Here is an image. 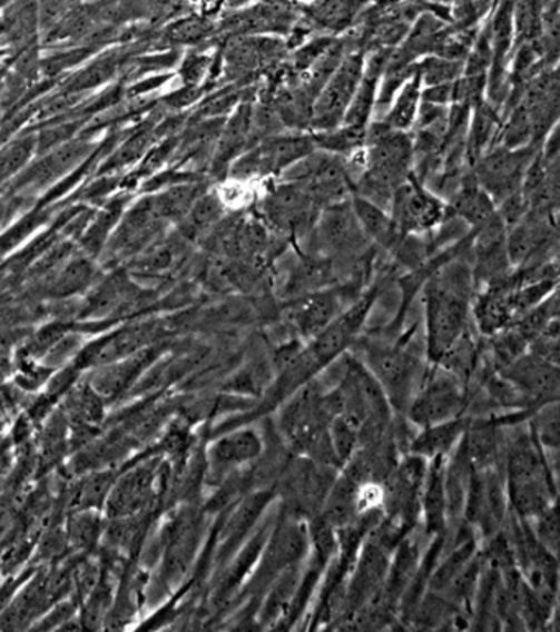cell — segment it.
Listing matches in <instances>:
<instances>
[{
    "label": "cell",
    "instance_id": "1",
    "mask_svg": "<svg viewBox=\"0 0 560 632\" xmlns=\"http://www.w3.org/2000/svg\"><path fill=\"white\" fill-rule=\"evenodd\" d=\"M472 271L462 264H449L429 279L424 289L429 361L439 365L455 344L469 334Z\"/></svg>",
    "mask_w": 560,
    "mask_h": 632
},
{
    "label": "cell",
    "instance_id": "2",
    "mask_svg": "<svg viewBox=\"0 0 560 632\" xmlns=\"http://www.w3.org/2000/svg\"><path fill=\"white\" fill-rule=\"evenodd\" d=\"M269 186L261 199L255 200L254 214L278 237L303 240L313 230L320 216L313 195L304 182L293 179H268Z\"/></svg>",
    "mask_w": 560,
    "mask_h": 632
},
{
    "label": "cell",
    "instance_id": "3",
    "mask_svg": "<svg viewBox=\"0 0 560 632\" xmlns=\"http://www.w3.org/2000/svg\"><path fill=\"white\" fill-rule=\"evenodd\" d=\"M337 473V466L317 464L303 455L286 458L276 485V493L283 500L282 513L297 520H313L323 510Z\"/></svg>",
    "mask_w": 560,
    "mask_h": 632
},
{
    "label": "cell",
    "instance_id": "4",
    "mask_svg": "<svg viewBox=\"0 0 560 632\" xmlns=\"http://www.w3.org/2000/svg\"><path fill=\"white\" fill-rule=\"evenodd\" d=\"M358 361L375 376L392 407L406 411L426 376L421 361L410 352L393 345L365 342Z\"/></svg>",
    "mask_w": 560,
    "mask_h": 632
},
{
    "label": "cell",
    "instance_id": "5",
    "mask_svg": "<svg viewBox=\"0 0 560 632\" xmlns=\"http://www.w3.org/2000/svg\"><path fill=\"white\" fill-rule=\"evenodd\" d=\"M311 132H283L248 148L234 164L229 175L238 181L276 179L297 161L316 151Z\"/></svg>",
    "mask_w": 560,
    "mask_h": 632
},
{
    "label": "cell",
    "instance_id": "6",
    "mask_svg": "<svg viewBox=\"0 0 560 632\" xmlns=\"http://www.w3.org/2000/svg\"><path fill=\"white\" fill-rule=\"evenodd\" d=\"M307 237L317 255L341 264L361 260L369 254L370 240L358 224L351 199L324 207Z\"/></svg>",
    "mask_w": 560,
    "mask_h": 632
},
{
    "label": "cell",
    "instance_id": "7",
    "mask_svg": "<svg viewBox=\"0 0 560 632\" xmlns=\"http://www.w3.org/2000/svg\"><path fill=\"white\" fill-rule=\"evenodd\" d=\"M435 366L426 373L406 409L407 419L421 429L461 417L466 406L463 379L444 366Z\"/></svg>",
    "mask_w": 560,
    "mask_h": 632
},
{
    "label": "cell",
    "instance_id": "8",
    "mask_svg": "<svg viewBox=\"0 0 560 632\" xmlns=\"http://www.w3.org/2000/svg\"><path fill=\"white\" fill-rule=\"evenodd\" d=\"M541 147L542 144L518 148L494 145L470 169L479 185L489 192L490 198L498 206L508 196L520 191L524 176L541 151Z\"/></svg>",
    "mask_w": 560,
    "mask_h": 632
},
{
    "label": "cell",
    "instance_id": "9",
    "mask_svg": "<svg viewBox=\"0 0 560 632\" xmlns=\"http://www.w3.org/2000/svg\"><path fill=\"white\" fill-rule=\"evenodd\" d=\"M365 69V51L345 55L316 96L311 113V132H324L341 126L357 92Z\"/></svg>",
    "mask_w": 560,
    "mask_h": 632
},
{
    "label": "cell",
    "instance_id": "10",
    "mask_svg": "<svg viewBox=\"0 0 560 632\" xmlns=\"http://www.w3.org/2000/svg\"><path fill=\"white\" fill-rule=\"evenodd\" d=\"M389 213L401 237L431 233L454 216L451 206L424 188L413 172L396 189Z\"/></svg>",
    "mask_w": 560,
    "mask_h": 632
},
{
    "label": "cell",
    "instance_id": "11",
    "mask_svg": "<svg viewBox=\"0 0 560 632\" xmlns=\"http://www.w3.org/2000/svg\"><path fill=\"white\" fill-rule=\"evenodd\" d=\"M498 373L507 378L532 407L558 401V364H552L534 354H523L517 361L498 369Z\"/></svg>",
    "mask_w": 560,
    "mask_h": 632
},
{
    "label": "cell",
    "instance_id": "12",
    "mask_svg": "<svg viewBox=\"0 0 560 632\" xmlns=\"http://www.w3.org/2000/svg\"><path fill=\"white\" fill-rule=\"evenodd\" d=\"M342 292L320 289L297 296L286 304L285 317L289 326L295 327L297 334L306 338H314L323 333L327 326L342 313Z\"/></svg>",
    "mask_w": 560,
    "mask_h": 632
},
{
    "label": "cell",
    "instance_id": "13",
    "mask_svg": "<svg viewBox=\"0 0 560 632\" xmlns=\"http://www.w3.org/2000/svg\"><path fill=\"white\" fill-rule=\"evenodd\" d=\"M295 27V12L279 0L257 3L232 16L224 22V30L232 34H286Z\"/></svg>",
    "mask_w": 560,
    "mask_h": 632
},
{
    "label": "cell",
    "instance_id": "14",
    "mask_svg": "<svg viewBox=\"0 0 560 632\" xmlns=\"http://www.w3.org/2000/svg\"><path fill=\"white\" fill-rule=\"evenodd\" d=\"M255 100L257 98L242 100L232 110L229 119L224 122L219 144H217L216 158H214V171H229L230 165L254 145V141H252V120H254Z\"/></svg>",
    "mask_w": 560,
    "mask_h": 632
},
{
    "label": "cell",
    "instance_id": "15",
    "mask_svg": "<svg viewBox=\"0 0 560 632\" xmlns=\"http://www.w3.org/2000/svg\"><path fill=\"white\" fill-rule=\"evenodd\" d=\"M265 451L264 435L254 427H237L214 444L210 461L219 472H235L257 464Z\"/></svg>",
    "mask_w": 560,
    "mask_h": 632
},
{
    "label": "cell",
    "instance_id": "16",
    "mask_svg": "<svg viewBox=\"0 0 560 632\" xmlns=\"http://www.w3.org/2000/svg\"><path fill=\"white\" fill-rule=\"evenodd\" d=\"M445 458L429 461L423 495H421V514L426 524L428 535L439 537L448 527V500H445Z\"/></svg>",
    "mask_w": 560,
    "mask_h": 632
},
{
    "label": "cell",
    "instance_id": "17",
    "mask_svg": "<svg viewBox=\"0 0 560 632\" xmlns=\"http://www.w3.org/2000/svg\"><path fill=\"white\" fill-rule=\"evenodd\" d=\"M466 417H455L445 423L423 427L421 433L413 438L410 445V454L432 461L438 457H449L458 447L469 426Z\"/></svg>",
    "mask_w": 560,
    "mask_h": 632
},
{
    "label": "cell",
    "instance_id": "18",
    "mask_svg": "<svg viewBox=\"0 0 560 632\" xmlns=\"http://www.w3.org/2000/svg\"><path fill=\"white\" fill-rule=\"evenodd\" d=\"M451 209L455 217L475 229L497 213V204L490 198L489 192L479 185L472 169H470L459 185Z\"/></svg>",
    "mask_w": 560,
    "mask_h": 632
},
{
    "label": "cell",
    "instance_id": "19",
    "mask_svg": "<svg viewBox=\"0 0 560 632\" xmlns=\"http://www.w3.org/2000/svg\"><path fill=\"white\" fill-rule=\"evenodd\" d=\"M421 91H423V82H421L416 67L410 79L401 86L385 116L380 120L397 132H411L416 124L417 110L421 106Z\"/></svg>",
    "mask_w": 560,
    "mask_h": 632
},
{
    "label": "cell",
    "instance_id": "20",
    "mask_svg": "<svg viewBox=\"0 0 560 632\" xmlns=\"http://www.w3.org/2000/svg\"><path fill=\"white\" fill-rule=\"evenodd\" d=\"M351 200L358 224H361L363 233H365L370 241H375L376 245L389 248V250L400 244L403 237L396 233L395 224H393L390 213L358 195L352 196Z\"/></svg>",
    "mask_w": 560,
    "mask_h": 632
},
{
    "label": "cell",
    "instance_id": "21",
    "mask_svg": "<svg viewBox=\"0 0 560 632\" xmlns=\"http://www.w3.org/2000/svg\"><path fill=\"white\" fill-rule=\"evenodd\" d=\"M224 204L219 195H200L185 216L186 237L196 238L219 226L224 216Z\"/></svg>",
    "mask_w": 560,
    "mask_h": 632
},
{
    "label": "cell",
    "instance_id": "22",
    "mask_svg": "<svg viewBox=\"0 0 560 632\" xmlns=\"http://www.w3.org/2000/svg\"><path fill=\"white\" fill-rule=\"evenodd\" d=\"M416 67L423 86L448 85L461 78L465 61L448 60V58L431 55V57L421 58Z\"/></svg>",
    "mask_w": 560,
    "mask_h": 632
},
{
    "label": "cell",
    "instance_id": "23",
    "mask_svg": "<svg viewBox=\"0 0 560 632\" xmlns=\"http://www.w3.org/2000/svg\"><path fill=\"white\" fill-rule=\"evenodd\" d=\"M200 195L203 188L198 185L179 186L161 196L155 206L164 219H185Z\"/></svg>",
    "mask_w": 560,
    "mask_h": 632
},
{
    "label": "cell",
    "instance_id": "24",
    "mask_svg": "<svg viewBox=\"0 0 560 632\" xmlns=\"http://www.w3.org/2000/svg\"><path fill=\"white\" fill-rule=\"evenodd\" d=\"M529 530L534 535L536 541L551 552L558 555L559 549V520H558V503L551 504L546 507L538 516L527 521Z\"/></svg>",
    "mask_w": 560,
    "mask_h": 632
},
{
    "label": "cell",
    "instance_id": "25",
    "mask_svg": "<svg viewBox=\"0 0 560 632\" xmlns=\"http://www.w3.org/2000/svg\"><path fill=\"white\" fill-rule=\"evenodd\" d=\"M210 33L209 22L203 19H186L169 29V38L178 43H195Z\"/></svg>",
    "mask_w": 560,
    "mask_h": 632
}]
</instances>
